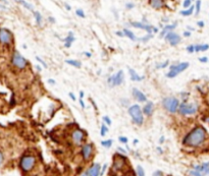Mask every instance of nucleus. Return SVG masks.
<instances>
[{
    "label": "nucleus",
    "mask_w": 209,
    "mask_h": 176,
    "mask_svg": "<svg viewBox=\"0 0 209 176\" xmlns=\"http://www.w3.org/2000/svg\"><path fill=\"white\" fill-rule=\"evenodd\" d=\"M133 96L135 97V99L138 102H147V97L145 96V94H143L141 91L134 88L133 89Z\"/></svg>",
    "instance_id": "16"
},
{
    "label": "nucleus",
    "mask_w": 209,
    "mask_h": 176,
    "mask_svg": "<svg viewBox=\"0 0 209 176\" xmlns=\"http://www.w3.org/2000/svg\"><path fill=\"white\" fill-rule=\"evenodd\" d=\"M199 61L202 62V63H206V62H208V58L206 57V56H204V57H200Z\"/></svg>",
    "instance_id": "41"
},
{
    "label": "nucleus",
    "mask_w": 209,
    "mask_h": 176,
    "mask_svg": "<svg viewBox=\"0 0 209 176\" xmlns=\"http://www.w3.org/2000/svg\"><path fill=\"white\" fill-rule=\"evenodd\" d=\"M137 175H139V176L145 175V172H144V170H143L142 166H140V165L137 166Z\"/></svg>",
    "instance_id": "31"
},
{
    "label": "nucleus",
    "mask_w": 209,
    "mask_h": 176,
    "mask_svg": "<svg viewBox=\"0 0 209 176\" xmlns=\"http://www.w3.org/2000/svg\"><path fill=\"white\" fill-rule=\"evenodd\" d=\"M64 5H65V8H67V10H70V5H68V4H64Z\"/></svg>",
    "instance_id": "59"
},
{
    "label": "nucleus",
    "mask_w": 209,
    "mask_h": 176,
    "mask_svg": "<svg viewBox=\"0 0 209 176\" xmlns=\"http://www.w3.org/2000/svg\"><path fill=\"white\" fill-rule=\"evenodd\" d=\"M36 60H37V61H39V63H41V64L43 65V67H45V68H46V67H47V64L45 63V62L43 61L42 59L39 57V56H36Z\"/></svg>",
    "instance_id": "37"
},
{
    "label": "nucleus",
    "mask_w": 209,
    "mask_h": 176,
    "mask_svg": "<svg viewBox=\"0 0 209 176\" xmlns=\"http://www.w3.org/2000/svg\"><path fill=\"white\" fill-rule=\"evenodd\" d=\"M2 162H3V154H2V153L0 152V166H1Z\"/></svg>",
    "instance_id": "48"
},
{
    "label": "nucleus",
    "mask_w": 209,
    "mask_h": 176,
    "mask_svg": "<svg viewBox=\"0 0 209 176\" xmlns=\"http://www.w3.org/2000/svg\"><path fill=\"white\" fill-rule=\"evenodd\" d=\"M85 55L87 56V57H91V56H92V55H91L90 52H85Z\"/></svg>",
    "instance_id": "56"
},
{
    "label": "nucleus",
    "mask_w": 209,
    "mask_h": 176,
    "mask_svg": "<svg viewBox=\"0 0 209 176\" xmlns=\"http://www.w3.org/2000/svg\"><path fill=\"white\" fill-rule=\"evenodd\" d=\"M76 15L79 16V18H85V12L83 11V9H77L76 10Z\"/></svg>",
    "instance_id": "33"
},
{
    "label": "nucleus",
    "mask_w": 209,
    "mask_h": 176,
    "mask_svg": "<svg viewBox=\"0 0 209 176\" xmlns=\"http://www.w3.org/2000/svg\"><path fill=\"white\" fill-rule=\"evenodd\" d=\"M197 25H199V27H204V22H197Z\"/></svg>",
    "instance_id": "52"
},
{
    "label": "nucleus",
    "mask_w": 209,
    "mask_h": 176,
    "mask_svg": "<svg viewBox=\"0 0 209 176\" xmlns=\"http://www.w3.org/2000/svg\"><path fill=\"white\" fill-rule=\"evenodd\" d=\"M187 51L189 53H194L195 52V49H194V45H190V46L187 47Z\"/></svg>",
    "instance_id": "39"
},
{
    "label": "nucleus",
    "mask_w": 209,
    "mask_h": 176,
    "mask_svg": "<svg viewBox=\"0 0 209 176\" xmlns=\"http://www.w3.org/2000/svg\"><path fill=\"white\" fill-rule=\"evenodd\" d=\"M184 36L185 37H190L191 36V33L190 32H187V31H185V32H184Z\"/></svg>",
    "instance_id": "50"
},
{
    "label": "nucleus",
    "mask_w": 209,
    "mask_h": 176,
    "mask_svg": "<svg viewBox=\"0 0 209 176\" xmlns=\"http://www.w3.org/2000/svg\"><path fill=\"white\" fill-rule=\"evenodd\" d=\"M128 73H130V78L133 81H141L145 78L144 75H142V76L139 75L138 73H137L133 68H131V67H128Z\"/></svg>",
    "instance_id": "17"
},
{
    "label": "nucleus",
    "mask_w": 209,
    "mask_h": 176,
    "mask_svg": "<svg viewBox=\"0 0 209 176\" xmlns=\"http://www.w3.org/2000/svg\"><path fill=\"white\" fill-rule=\"evenodd\" d=\"M125 7H127L128 9H132V8L135 7V4H133V3H127V4H125Z\"/></svg>",
    "instance_id": "42"
},
{
    "label": "nucleus",
    "mask_w": 209,
    "mask_h": 176,
    "mask_svg": "<svg viewBox=\"0 0 209 176\" xmlns=\"http://www.w3.org/2000/svg\"><path fill=\"white\" fill-rule=\"evenodd\" d=\"M198 110V106L194 103H182L179 105L177 111L182 115H193Z\"/></svg>",
    "instance_id": "5"
},
{
    "label": "nucleus",
    "mask_w": 209,
    "mask_h": 176,
    "mask_svg": "<svg viewBox=\"0 0 209 176\" xmlns=\"http://www.w3.org/2000/svg\"><path fill=\"white\" fill-rule=\"evenodd\" d=\"M12 64L14 66L18 67V68L22 69L27 66L28 62H27V59L25 57H22L19 52H14L12 55Z\"/></svg>",
    "instance_id": "7"
},
{
    "label": "nucleus",
    "mask_w": 209,
    "mask_h": 176,
    "mask_svg": "<svg viewBox=\"0 0 209 176\" xmlns=\"http://www.w3.org/2000/svg\"><path fill=\"white\" fill-rule=\"evenodd\" d=\"M71 138H73L74 143L76 144H80L84 140V131L81 129H76L74 130L73 134H71Z\"/></svg>",
    "instance_id": "13"
},
{
    "label": "nucleus",
    "mask_w": 209,
    "mask_h": 176,
    "mask_svg": "<svg viewBox=\"0 0 209 176\" xmlns=\"http://www.w3.org/2000/svg\"><path fill=\"white\" fill-rule=\"evenodd\" d=\"M194 10H195V6H194V5H191L190 7L186 8L185 10H182L180 13H181L182 15H184V16H190V15H193Z\"/></svg>",
    "instance_id": "23"
},
{
    "label": "nucleus",
    "mask_w": 209,
    "mask_h": 176,
    "mask_svg": "<svg viewBox=\"0 0 209 176\" xmlns=\"http://www.w3.org/2000/svg\"><path fill=\"white\" fill-rule=\"evenodd\" d=\"M34 15H35L37 25H42V15H41V13H40L39 11H34Z\"/></svg>",
    "instance_id": "26"
},
{
    "label": "nucleus",
    "mask_w": 209,
    "mask_h": 176,
    "mask_svg": "<svg viewBox=\"0 0 209 176\" xmlns=\"http://www.w3.org/2000/svg\"><path fill=\"white\" fill-rule=\"evenodd\" d=\"M71 44H73V43H70V42H65L64 47H65V48H70V47L71 46Z\"/></svg>",
    "instance_id": "47"
},
{
    "label": "nucleus",
    "mask_w": 209,
    "mask_h": 176,
    "mask_svg": "<svg viewBox=\"0 0 209 176\" xmlns=\"http://www.w3.org/2000/svg\"><path fill=\"white\" fill-rule=\"evenodd\" d=\"M11 39H12V35L8 30L6 29H0V42L3 44H9Z\"/></svg>",
    "instance_id": "9"
},
{
    "label": "nucleus",
    "mask_w": 209,
    "mask_h": 176,
    "mask_svg": "<svg viewBox=\"0 0 209 176\" xmlns=\"http://www.w3.org/2000/svg\"><path fill=\"white\" fill-rule=\"evenodd\" d=\"M68 96H70V98L73 101H76V100H77V98H76V96L74 95V93H70V94H68Z\"/></svg>",
    "instance_id": "43"
},
{
    "label": "nucleus",
    "mask_w": 209,
    "mask_h": 176,
    "mask_svg": "<svg viewBox=\"0 0 209 176\" xmlns=\"http://www.w3.org/2000/svg\"><path fill=\"white\" fill-rule=\"evenodd\" d=\"M157 151H158L159 153H161V154H162V153H163V151H162V149H160V148L158 147V148H157Z\"/></svg>",
    "instance_id": "60"
},
{
    "label": "nucleus",
    "mask_w": 209,
    "mask_h": 176,
    "mask_svg": "<svg viewBox=\"0 0 209 176\" xmlns=\"http://www.w3.org/2000/svg\"><path fill=\"white\" fill-rule=\"evenodd\" d=\"M92 152H93V147H92V144H86L83 146V148H82V155H83V158H84L85 160H88V159L91 157Z\"/></svg>",
    "instance_id": "14"
},
{
    "label": "nucleus",
    "mask_w": 209,
    "mask_h": 176,
    "mask_svg": "<svg viewBox=\"0 0 209 176\" xmlns=\"http://www.w3.org/2000/svg\"><path fill=\"white\" fill-rule=\"evenodd\" d=\"M107 132H108V127L106 126V124L103 122L101 125V128H100V135H101V137H105Z\"/></svg>",
    "instance_id": "27"
},
{
    "label": "nucleus",
    "mask_w": 209,
    "mask_h": 176,
    "mask_svg": "<svg viewBox=\"0 0 209 176\" xmlns=\"http://www.w3.org/2000/svg\"><path fill=\"white\" fill-rule=\"evenodd\" d=\"M125 164V158L122 157V156H114V160H113V169L115 171H118L122 168Z\"/></svg>",
    "instance_id": "11"
},
{
    "label": "nucleus",
    "mask_w": 209,
    "mask_h": 176,
    "mask_svg": "<svg viewBox=\"0 0 209 176\" xmlns=\"http://www.w3.org/2000/svg\"><path fill=\"white\" fill-rule=\"evenodd\" d=\"M131 25H133L134 28H137V29L147 31L149 34H151L153 32L154 27H152V25H150L148 24H145V22H131Z\"/></svg>",
    "instance_id": "10"
},
{
    "label": "nucleus",
    "mask_w": 209,
    "mask_h": 176,
    "mask_svg": "<svg viewBox=\"0 0 209 176\" xmlns=\"http://www.w3.org/2000/svg\"><path fill=\"white\" fill-rule=\"evenodd\" d=\"M128 114L131 115L133 121L135 122L137 125H142L143 121H144V117H143V111L141 110L139 105H132L128 108Z\"/></svg>",
    "instance_id": "2"
},
{
    "label": "nucleus",
    "mask_w": 209,
    "mask_h": 176,
    "mask_svg": "<svg viewBox=\"0 0 209 176\" xmlns=\"http://www.w3.org/2000/svg\"><path fill=\"white\" fill-rule=\"evenodd\" d=\"M118 141H121L122 144H127L128 141V138H125V137H119V138H118Z\"/></svg>",
    "instance_id": "36"
},
{
    "label": "nucleus",
    "mask_w": 209,
    "mask_h": 176,
    "mask_svg": "<svg viewBox=\"0 0 209 176\" xmlns=\"http://www.w3.org/2000/svg\"><path fill=\"white\" fill-rule=\"evenodd\" d=\"M163 141H164V137H161V138H160V140H159V143L162 144Z\"/></svg>",
    "instance_id": "57"
},
{
    "label": "nucleus",
    "mask_w": 209,
    "mask_h": 176,
    "mask_svg": "<svg viewBox=\"0 0 209 176\" xmlns=\"http://www.w3.org/2000/svg\"><path fill=\"white\" fill-rule=\"evenodd\" d=\"M164 38H165V40H166V41L168 42V43H170L171 46H176L177 44L180 43V42H181V37H180L179 35H177V34H176V33H173V31H170V32H168L166 35L164 36Z\"/></svg>",
    "instance_id": "8"
},
{
    "label": "nucleus",
    "mask_w": 209,
    "mask_h": 176,
    "mask_svg": "<svg viewBox=\"0 0 209 176\" xmlns=\"http://www.w3.org/2000/svg\"><path fill=\"white\" fill-rule=\"evenodd\" d=\"M206 130L204 127L202 126H197L195 127L190 133H188L187 135L185 137L183 143L187 146L190 147H199L204 143L205 138H206Z\"/></svg>",
    "instance_id": "1"
},
{
    "label": "nucleus",
    "mask_w": 209,
    "mask_h": 176,
    "mask_svg": "<svg viewBox=\"0 0 209 176\" xmlns=\"http://www.w3.org/2000/svg\"><path fill=\"white\" fill-rule=\"evenodd\" d=\"M36 69L38 70V71H41V70H42V67L39 66V65H36Z\"/></svg>",
    "instance_id": "55"
},
{
    "label": "nucleus",
    "mask_w": 209,
    "mask_h": 176,
    "mask_svg": "<svg viewBox=\"0 0 209 176\" xmlns=\"http://www.w3.org/2000/svg\"><path fill=\"white\" fill-rule=\"evenodd\" d=\"M100 170H101V166H100V164L95 163L84 173V175H90V176L100 175Z\"/></svg>",
    "instance_id": "12"
},
{
    "label": "nucleus",
    "mask_w": 209,
    "mask_h": 176,
    "mask_svg": "<svg viewBox=\"0 0 209 176\" xmlns=\"http://www.w3.org/2000/svg\"><path fill=\"white\" fill-rule=\"evenodd\" d=\"M65 63L70 64L71 65V66H74V67H78V68H80V67L82 66V63L78 60H74V59H67L65 60Z\"/></svg>",
    "instance_id": "25"
},
{
    "label": "nucleus",
    "mask_w": 209,
    "mask_h": 176,
    "mask_svg": "<svg viewBox=\"0 0 209 176\" xmlns=\"http://www.w3.org/2000/svg\"><path fill=\"white\" fill-rule=\"evenodd\" d=\"M138 144V140H135L134 141V144Z\"/></svg>",
    "instance_id": "61"
},
{
    "label": "nucleus",
    "mask_w": 209,
    "mask_h": 176,
    "mask_svg": "<svg viewBox=\"0 0 209 176\" xmlns=\"http://www.w3.org/2000/svg\"><path fill=\"white\" fill-rule=\"evenodd\" d=\"M167 65H168V61H165L164 63H162V64H157L156 67L157 68H164V67H166Z\"/></svg>",
    "instance_id": "38"
},
{
    "label": "nucleus",
    "mask_w": 209,
    "mask_h": 176,
    "mask_svg": "<svg viewBox=\"0 0 209 176\" xmlns=\"http://www.w3.org/2000/svg\"><path fill=\"white\" fill-rule=\"evenodd\" d=\"M19 2L22 5V6L26 7V8H27V9H29V10H33V9H34L33 5L30 4V3H29V2H27V1H25V0H19Z\"/></svg>",
    "instance_id": "28"
},
{
    "label": "nucleus",
    "mask_w": 209,
    "mask_h": 176,
    "mask_svg": "<svg viewBox=\"0 0 209 176\" xmlns=\"http://www.w3.org/2000/svg\"><path fill=\"white\" fill-rule=\"evenodd\" d=\"M116 35L118 36V37H125L124 32H121V31H117V32H116Z\"/></svg>",
    "instance_id": "46"
},
{
    "label": "nucleus",
    "mask_w": 209,
    "mask_h": 176,
    "mask_svg": "<svg viewBox=\"0 0 209 176\" xmlns=\"http://www.w3.org/2000/svg\"><path fill=\"white\" fill-rule=\"evenodd\" d=\"M122 32H124V34H125V37H128V38L131 39L132 41H138L139 40V38H137V37L135 36V34L128 29H124Z\"/></svg>",
    "instance_id": "22"
},
{
    "label": "nucleus",
    "mask_w": 209,
    "mask_h": 176,
    "mask_svg": "<svg viewBox=\"0 0 209 176\" xmlns=\"http://www.w3.org/2000/svg\"><path fill=\"white\" fill-rule=\"evenodd\" d=\"M114 81H115V86H121L124 81V71L119 70L114 75Z\"/></svg>",
    "instance_id": "20"
},
{
    "label": "nucleus",
    "mask_w": 209,
    "mask_h": 176,
    "mask_svg": "<svg viewBox=\"0 0 209 176\" xmlns=\"http://www.w3.org/2000/svg\"><path fill=\"white\" fill-rule=\"evenodd\" d=\"M192 5V0H184V3H183V6L184 8H188Z\"/></svg>",
    "instance_id": "34"
},
{
    "label": "nucleus",
    "mask_w": 209,
    "mask_h": 176,
    "mask_svg": "<svg viewBox=\"0 0 209 176\" xmlns=\"http://www.w3.org/2000/svg\"><path fill=\"white\" fill-rule=\"evenodd\" d=\"M200 10H201V0H197L196 4H195V13H196V15H199Z\"/></svg>",
    "instance_id": "29"
},
{
    "label": "nucleus",
    "mask_w": 209,
    "mask_h": 176,
    "mask_svg": "<svg viewBox=\"0 0 209 176\" xmlns=\"http://www.w3.org/2000/svg\"><path fill=\"white\" fill-rule=\"evenodd\" d=\"M162 105L168 112L176 113L177 111V108H179L180 101L174 97H166L163 99Z\"/></svg>",
    "instance_id": "4"
},
{
    "label": "nucleus",
    "mask_w": 209,
    "mask_h": 176,
    "mask_svg": "<svg viewBox=\"0 0 209 176\" xmlns=\"http://www.w3.org/2000/svg\"><path fill=\"white\" fill-rule=\"evenodd\" d=\"M49 21H50L51 22H52V24H54V22H55V19H54L53 18H51V16L49 18Z\"/></svg>",
    "instance_id": "58"
},
{
    "label": "nucleus",
    "mask_w": 209,
    "mask_h": 176,
    "mask_svg": "<svg viewBox=\"0 0 209 176\" xmlns=\"http://www.w3.org/2000/svg\"><path fill=\"white\" fill-rule=\"evenodd\" d=\"M108 85H109V87H115V81H114V75L109 76V78H108Z\"/></svg>",
    "instance_id": "32"
},
{
    "label": "nucleus",
    "mask_w": 209,
    "mask_h": 176,
    "mask_svg": "<svg viewBox=\"0 0 209 176\" xmlns=\"http://www.w3.org/2000/svg\"><path fill=\"white\" fill-rule=\"evenodd\" d=\"M176 28V24H173V25H165L164 28L162 29L161 33H160V38H164V36L166 35L168 32H170V31L174 30Z\"/></svg>",
    "instance_id": "19"
},
{
    "label": "nucleus",
    "mask_w": 209,
    "mask_h": 176,
    "mask_svg": "<svg viewBox=\"0 0 209 176\" xmlns=\"http://www.w3.org/2000/svg\"><path fill=\"white\" fill-rule=\"evenodd\" d=\"M153 175H162V172L161 171H155L153 173Z\"/></svg>",
    "instance_id": "53"
},
{
    "label": "nucleus",
    "mask_w": 209,
    "mask_h": 176,
    "mask_svg": "<svg viewBox=\"0 0 209 176\" xmlns=\"http://www.w3.org/2000/svg\"><path fill=\"white\" fill-rule=\"evenodd\" d=\"M112 143H113L112 140H105V141H101V144L104 148H110L111 146H112Z\"/></svg>",
    "instance_id": "30"
},
{
    "label": "nucleus",
    "mask_w": 209,
    "mask_h": 176,
    "mask_svg": "<svg viewBox=\"0 0 209 176\" xmlns=\"http://www.w3.org/2000/svg\"><path fill=\"white\" fill-rule=\"evenodd\" d=\"M0 1H2V2H4V3H6V0H0Z\"/></svg>",
    "instance_id": "62"
},
{
    "label": "nucleus",
    "mask_w": 209,
    "mask_h": 176,
    "mask_svg": "<svg viewBox=\"0 0 209 176\" xmlns=\"http://www.w3.org/2000/svg\"><path fill=\"white\" fill-rule=\"evenodd\" d=\"M84 96H85V94H84V92H83V91H81V92H80V98H84Z\"/></svg>",
    "instance_id": "54"
},
{
    "label": "nucleus",
    "mask_w": 209,
    "mask_h": 176,
    "mask_svg": "<svg viewBox=\"0 0 209 176\" xmlns=\"http://www.w3.org/2000/svg\"><path fill=\"white\" fill-rule=\"evenodd\" d=\"M189 173H190V175H196V176H200V175H202L201 173H200L199 171H197V170H192V171H190Z\"/></svg>",
    "instance_id": "40"
},
{
    "label": "nucleus",
    "mask_w": 209,
    "mask_h": 176,
    "mask_svg": "<svg viewBox=\"0 0 209 176\" xmlns=\"http://www.w3.org/2000/svg\"><path fill=\"white\" fill-rule=\"evenodd\" d=\"M36 164V159L35 157H33V156H24V157L22 158L21 160V168L22 171L25 172H28V171H31L34 166H35Z\"/></svg>",
    "instance_id": "6"
},
{
    "label": "nucleus",
    "mask_w": 209,
    "mask_h": 176,
    "mask_svg": "<svg viewBox=\"0 0 209 176\" xmlns=\"http://www.w3.org/2000/svg\"><path fill=\"white\" fill-rule=\"evenodd\" d=\"M193 169L199 171L201 174L209 175V162H207V163H203L201 165H195L193 167Z\"/></svg>",
    "instance_id": "15"
},
{
    "label": "nucleus",
    "mask_w": 209,
    "mask_h": 176,
    "mask_svg": "<svg viewBox=\"0 0 209 176\" xmlns=\"http://www.w3.org/2000/svg\"><path fill=\"white\" fill-rule=\"evenodd\" d=\"M149 2H150L151 6L155 8V9H159V8L163 7V5H164L163 0H149Z\"/></svg>",
    "instance_id": "21"
},
{
    "label": "nucleus",
    "mask_w": 209,
    "mask_h": 176,
    "mask_svg": "<svg viewBox=\"0 0 209 176\" xmlns=\"http://www.w3.org/2000/svg\"><path fill=\"white\" fill-rule=\"evenodd\" d=\"M106 167H107V164H104V165H103L102 170H100V174H103V173H104V171L106 170Z\"/></svg>",
    "instance_id": "44"
},
{
    "label": "nucleus",
    "mask_w": 209,
    "mask_h": 176,
    "mask_svg": "<svg viewBox=\"0 0 209 176\" xmlns=\"http://www.w3.org/2000/svg\"><path fill=\"white\" fill-rule=\"evenodd\" d=\"M153 109H154V105L152 102H147L145 104V106L143 107V113L147 116H150L153 113Z\"/></svg>",
    "instance_id": "18"
},
{
    "label": "nucleus",
    "mask_w": 209,
    "mask_h": 176,
    "mask_svg": "<svg viewBox=\"0 0 209 176\" xmlns=\"http://www.w3.org/2000/svg\"><path fill=\"white\" fill-rule=\"evenodd\" d=\"M189 67L188 62H182V63L173 64L170 67V71L166 73V78H176L177 75H180L181 72L185 71Z\"/></svg>",
    "instance_id": "3"
},
{
    "label": "nucleus",
    "mask_w": 209,
    "mask_h": 176,
    "mask_svg": "<svg viewBox=\"0 0 209 176\" xmlns=\"http://www.w3.org/2000/svg\"><path fill=\"white\" fill-rule=\"evenodd\" d=\"M47 83H48V84H50V85H55V84H56V81H54V79L49 78V79H48V81H47Z\"/></svg>",
    "instance_id": "45"
},
{
    "label": "nucleus",
    "mask_w": 209,
    "mask_h": 176,
    "mask_svg": "<svg viewBox=\"0 0 209 176\" xmlns=\"http://www.w3.org/2000/svg\"><path fill=\"white\" fill-rule=\"evenodd\" d=\"M80 104H81V106H82V108H85L86 107V105H85V103H84V101H83V99L81 98L80 99Z\"/></svg>",
    "instance_id": "49"
},
{
    "label": "nucleus",
    "mask_w": 209,
    "mask_h": 176,
    "mask_svg": "<svg viewBox=\"0 0 209 176\" xmlns=\"http://www.w3.org/2000/svg\"><path fill=\"white\" fill-rule=\"evenodd\" d=\"M194 49L195 52H200V51H206L209 49L208 44H202V45H194Z\"/></svg>",
    "instance_id": "24"
},
{
    "label": "nucleus",
    "mask_w": 209,
    "mask_h": 176,
    "mask_svg": "<svg viewBox=\"0 0 209 176\" xmlns=\"http://www.w3.org/2000/svg\"><path fill=\"white\" fill-rule=\"evenodd\" d=\"M117 150H118V151L121 152V153H122V154H125V151L124 149H122V148H117Z\"/></svg>",
    "instance_id": "51"
},
{
    "label": "nucleus",
    "mask_w": 209,
    "mask_h": 176,
    "mask_svg": "<svg viewBox=\"0 0 209 176\" xmlns=\"http://www.w3.org/2000/svg\"><path fill=\"white\" fill-rule=\"evenodd\" d=\"M103 122L107 124V125H111V120L108 116H103Z\"/></svg>",
    "instance_id": "35"
},
{
    "label": "nucleus",
    "mask_w": 209,
    "mask_h": 176,
    "mask_svg": "<svg viewBox=\"0 0 209 176\" xmlns=\"http://www.w3.org/2000/svg\"><path fill=\"white\" fill-rule=\"evenodd\" d=\"M192 1H193V0H192Z\"/></svg>",
    "instance_id": "63"
}]
</instances>
